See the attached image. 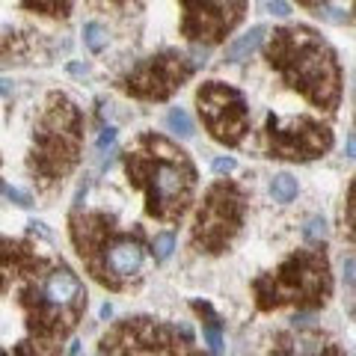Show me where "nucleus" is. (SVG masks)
<instances>
[{
	"instance_id": "1",
	"label": "nucleus",
	"mask_w": 356,
	"mask_h": 356,
	"mask_svg": "<svg viewBox=\"0 0 356 356\" xmlns=\"http://www.w3.org/2000/svg\"><path fill=\"white\" fill-rule=\"evenodd\" d=\"M13 288L27 324L15 353H57L86 312V288L63 259L39 252L33 241H3V291Z\"/></svg>"
},
{
	"instance_id": "2",
	"label": "nucleus",
	"mask_w": 356,
	"mask_h": 356,
	"mask_svg": "<svg viewBox=\"0 0 356 356\" xmlns=\"http://www.w3.org/2000/svg\"><path fill=\"white\" fill-rule=\"evenodd\" d=\"M128 181L146 193V214L178 222L196 196V166L191 154L161 134H140L122 154Z\"/></svg>"
},
{
	"instance_id": "3",
	"label": "nucleus",
	"mask_w": 356,
	"mask_h": 356,
	"mask_svg": "<svg viewBox=\"0 0 356 356\" xmlns=\"http://www.w3.org/2000/svg\"><path fill=\"white\" fill-rule=\"evenodd\" d=\"M264 60L312 107L336 113L341 104V65L336 51L306 24L276 27L264 44Z\"/></svg>"
},
{
	"instance_id": "4",
	"label": "nucleus",
	"mask_w": 356,
	"mask_h": 356,
	"mask_svg": "<svg viewBox=\"0 0 356 356\" xmlns=\"http://www.w3.org/2000/svg\"><path fill=\"white\" fill-rule=\"evenodd\" d=\"M69 238L77 255L98 285L110 291H128L143 282L146 235L143 229H122L104 211H77L69 217Z\"/></svg>"
},
{
	"instance_id": "5",
	"label": "nucleus",
	"mask_w": 356,
	"mask_h": 356,
	"mask_svg": "<svg viewBox=\"0 0 356 356\" xmlns=\"http://www.w3.org/2000/svg\"><path fill=\"white\" fill-rule=\"evenodd\" d=\"M83 154V116L63 92H51L33 128L27 170L39 191H54L69 178Z\"/></svg>"
},
{
	"instance_id": "6",
	"label": "nucleus",
	"mask_w": 356,
	"mask_h": 356,
	"mask_svg": "<svg viewBox=\"0 0 356 356\" xmlns=\"http://www.w3.org/2000/svg\"><path fill=\"white\" fill-rule=\"evenodd\" d=\"M255 309L273 312L282 306L324 309L332 297L330 259L324 250H297L276 267L252 282Z\"/></svg>"
},
{
	"instance_id": "7",
	"label": "nucleus",
	"mask_w": 356,
	"mask_h": 356,
	"mask_svg": "<svg viewBox=\"0 0 356 356\" xmlns=\"http://www.w3.org/2000/svg\"><path fill=\"white\" fill-rule=\"evenodd\" d=\"M247 217V193L235 181L220 178L205 191L202 205L191 226V247L205 255L226 252L243 229Z\"/></svg>"
},
{
	"instance_id": "8",
	"label": "nucleus",
	"mask_w": 356,
	"mask_h": 356,
	"mask_svg": "<svg viewBox=\"0 0 356 356\" xmlns=\"http://www.w3.org/2000/svg\"><path fill=\"white\" fill-rule=\"evenodd\" d=\"M98 353H196L193 332L158 318H125L110 327Z\"/></svg>"
},
{
	"instance_id": "9",
	"label": "nucleus",
	"mask_w": 356,
	"mask_h": 356,
	"mask_svg": "<svg viewBox=\"0 0 356 356\" xmlns=\"http://www.w3.org/2000/svg\"><path fill=\"white\" fill-rule=\"evenodd\" d=\"M196 65L181 51H161L154 57L134 63L119 81V89L137 102H166L196 74Z\"/></svg>"
},
{
	"instance_id": "10",
	"label": "nucleus",
	"mask_w": 356,
	"mask_h": 356,
	"mask_svg": "<svg viewBox=\"0 0 356 356\" xmlns=\"http://www.w3.org/2000/svg\"><path fill=\"white\" fill-rule=\"evenodd\" d=\"M196 110L211 140L235 149L250 134V107L235 86L208 81L196 89Z\"/></svg>"
},
{
	"instance_id": "11",
	"label": "nucleus",
	"mask_w": 356,
	"mask_h": 356,
	"mask_svg": "<svg viewBox=\"0 0 356 356\" xmlns=\"http://www.w3.org/2000/svg\"><path fill=\"white\" fill-rule=\"evenodd\" d=\"M330 149H332V131L318 119H309V116H294V119L267 116V122H264V152H267V158L306 163V161L324 158Z\"/></svg>"
},
{
	"instance_id": "12",
	"label": "nucleus",
	"mask_w": 356,
	"mask_h": 356,
	"mask_svg": "<svg viewBox=\"0 0 356 356\" xmlns=\"http://www.w3.org/2000/svg\"><path fill=\"white\" fill-rule=\"evenodd\" d=\"M178 3H181V36L193 44H220L247 13V0H178Z\"/></svg>"
},
{
	"instance_id": "13",
	"label": "nucleus",
	"mask_w": 356,
	"mask_h": 356,
	"mask_svg": "<svg viewBox=\"0 0 356 356\" xmlns=\"http://www.w3.org/2000/svg\"><path fill=\"white\" fill-rule=\"evenodd\" d=\"M261 39H264V27L261 24L250 27V33H243V36H238L232 44H226V54H222V60H226V63H243V60H250V54L259 51Z\"/></svg>"
},
{
	"instance_id": "14",
	"label": "nucleus",
	"mask_w": 356,
	"mask_h": 356,
	"mask_svg": "<svg viewBox=\"0 0 356 356\" xmlns=\"http://www.w3.org/2000/svg\"><path fill=\"white\" fill-rule=\"evenodd\" d=\"M291 348H285V353H339V348H332V341H327L318 332H291V336H280Z\"/></svg>"
},
{
	"instance_id": "15",
	"label": "nucleus",
	"mask_w": 356,
	"mask_h": 356,
	"mask_svg": "<svg viewBox=\"0 0 356 356\" xmlns=\"http://www.w3.org/2000/svg\"><path fill=\"white\" fill-rule=\"evenodd\" d=\"M193 312L199 318H202V332H205V341H208V348L220 353L222 350V327H220V318H217V312L211 309L208 303H193Z\"/></svg>"
},
{
	"instance_id": "16",
	"label": "nucleus",
	"mask_w": 356,
	"mask_h": 356,
	"mask_svg": "<svg viewBox=\"0 0 356 356\" xmlns=\"http://www.w3.org/2000/svg\"><path fill=\"white\" fill-rule=\"evenodd\" d=\"M18 3L27 13H39L48 18H69L74 9V0H18Z\"/></svg>"
},
{
	"instance_id": "17",
	"label": "nucleus",
	"mask_w": 356,
	"mask_h": 356,
	"mask_svg": "<svg viewBox=\"0 0 356 356\" xmlns=\"http://www.w3.org/2000/svg\"><path fill=\"white\" fill-rule=\"evenodd\" d=\"M270 193H273L276 202H291V199L297 196V181L288 172L276 175L273 181H270Z\"/></svg>"
},
{
	"instance_id": "18",
	"label": "nucleus",
	"mask_w": 356,
	"mask_h": 356,
	"mask_svg": "<svg viewBox=\"0 0 356 356\" xmlns=\"http://www.w3.org/2000/svg\"><path fill=\"white\" fill-rule=\"evenodd\" d=\"M341 220H344V229H348V235L356 241V178H353L350 187H348V196H344Z\"/></svg>"
},
{
	"instance_id": "19",
	"label": "nucleus",
	"mask_w": 356,
	"mask_h": 356,
	"mask_svg": "<svg viewBox=\"0 0 356 356\" xmlns=\"http://www.w3.org/2000/svg\"><path fill=\"white\" fill-rule=\"evenodd\" d=\"M166 125H170V131H175L178 137H193V122H191V116L184 113L181 107H172L170 110V116H166Z\"/></svg>"
},
{
	"instance_id": "20",
	"label": "nucleus",
	"mask_w": 356,
	"mask_h": 356,
	"mask_svg": "<svg viewBox=\"0 0 356 356\" xmlns=\"http://www.w3.org/2000/svg\"><path fill=\"white\" fill-rule=\"evenodd\" d=\"M83 42H86V48L92 51V54H102L104 51V44H107V33L102 24H95V21H89V24H83Z\"/></svg>"
},
{
	"instance_id": "21",
	"label": "nucleus",
	"mask_w": 356,
	"mask_h": 356,
	"mask_svg": "<svg viewBox=\"0 0 356 356\" xmlns=\"http://www.w3.org/2000/svg\"><path fill=\"white\" fill-rule=\"evenodd\" d=\"M172 250H175V235L172 232H161V235H154V241H152L154 261H166L172 255Z\"/></svg>"
},
{
	"instance_id": "22",
	"label": "nucleus",
	"mask_w": 356,
	"mask_h": 356,
	"mask_svg": "<svg viewBox=\"0 0 356 356\" xmlns=\"http://www.w3.org/2000/svg\"><path fill=\"white\" fill-rule=\"evenodd\" d=\"M303 235H306V241H312V243H321V241L327 238V222L321 220V217H312V220L306 222Z\"/></svg>"
},
{
	"instance_id": "23",
	"label": "nucleus",
	"mask_w": 356,
	"mask_h": 356,
	"mask_svg": "<svg viewBox=\"0 0 356 356\" xmlns=\"http://www.w3.org/2000/svg\"><path fill=\"white\" fill-rule=\"evenodd\" d=\"M264 13H270L276 18H285V15H291V6L285 3V0H267L264 3Z\"/></svg>"
},
{
	"instance_id": "24",
	"label": "nucleus",
	"mask_w": 356,
	"mask_h": 356,
	"mask_svg": "<svg viewBox=\"0 0 356 356\" xmlns=\"http://www.w3.org/2000/svg\"><path fill=\"white\" fill-rule=\"evenodd\" d=\"M315 15H321L324 21H332V24H344V21H348V15L339 13V9H332V6H321V9H315Z\"/></svg>"
},
{
	"instance_id": "25",
	"label": "nucleus",
	"mask_w": 356,
	"mask_h": 356,
	"mask_svg": "<svg viewBox=\"0 0 356 356\" xmlns=\"http://www.w3.org/2000/svg\"><path fill=\"white\" fill-rule=\"evenodd\" d=\"M3 196L15 205H30V196H24L21 191H15V187H9V184H3Z\"/></svg>"
},
{
	"instance_id": "26",
	"label": "nucleus",
	"mask_w": 356,
	"mask_h": 356,
	"mask_svg": "<svg viewBox=\"0 0 356 356\" xmlns=\"http://www.w3.org/2000/svg\"><path fill=\"white\" fill-rule=\"evenodd\" d=\"M344 282H348L350 288H356V259L353 255L344 259Z\"/></svg>"
},
{
	"instance_id": "27",
	"label": "nucleus",
	"mask_w": 356,
	"mask_h": 356,
	"mask_svg": "<svg viewBox=\"0 0 356 356\" xmlns=\"http://www.w3.org/2000/svg\"><path fill=\"white\" fill-rule=\"evenodd\" d=\"M214 172H217V175L235 172V158H217V161H214Z\"/></svg>"
},
{
	"instance_id": "28",
	"label": "nucleus",
	"mask_w": 356,
	"mask_h": 356,
	"mask_svg": "<svg viewBox=\"0 0 356 356\" xmlns=\"http://www.w3.org/2000/svg\"><path fill=\"white\" fill-rule=\"evenodd\" d=\"M113 143H116V128H104L102 131V137H98V149H110V146H113Z\"/></svg>"
},
{
	"instance_id": "29",
	"label": "nucleus",
	"mask_w": 356,
	"mask_h": 356,
	"mask_svg": "<svg viewBox=\"0 0 356 356\" xmlns=\"http://www.w3.org/2000/svg\"><path fill=\"white\" fill-rule=\"evenodd\" d=\"M297 3L306 9H321V6H327V0H297Z\"/></svg>"
},
{
	"instance_id": "30",
	"label": "nucleus",
	"mask_w": 356,
	"mask_h": 356,
	"mask_svg": "<svg viewBox=\"0 0 356 356\" xmlns=\"http://www.w3.org/2000/svg\"><path fill=\"white\" fill-rule=\"evenodd\" d=\"M348 158H356V131L348 134Z\"/></svg>"
},
{
	"instance_id": "31",
	"label": "nucleus",
	"mask_w": 356,
	"mask_h": 356,
	"mask_svg": "<svg viewBox=\"0 0 356 356\" xmlns=\"http://www.w3.org/2000/svg\"><path fill=\"white\" fill-rule=\"evenodd\" d=\"M69 72H72V74H86V65H77V63H74V65H69Z\"/></svg>"
},
{
	"instance_id": "32",
	"label": "nucleus",
	"mask_w": 356,
	"mask_h": 356,
	"mask_svg": "<svg viewBox=\"0 0 356 356\" xmlns=\"http://www.w3.org/2000/svg\"><path fill=\"white\" fill-rule=\"evenodd\" d=\"M110 315H113V309H110V306L104 303V306H102V318H110Z\"/></svg>"
},
{
	"instance_id": "33",
	"label": "nucleus",
	"mask_w": 356,
	"mask_h": 356,
	"mask_svg": "<svg viewBox=\"0 0 356 356\" xmlns=\"http://www.w3.org/2000/svg\"><path fill=\"white\" fill-rule=\"evenodd\" d=\"M353 21H356V0H353Z\"/></svg>"
}]
</instances>
